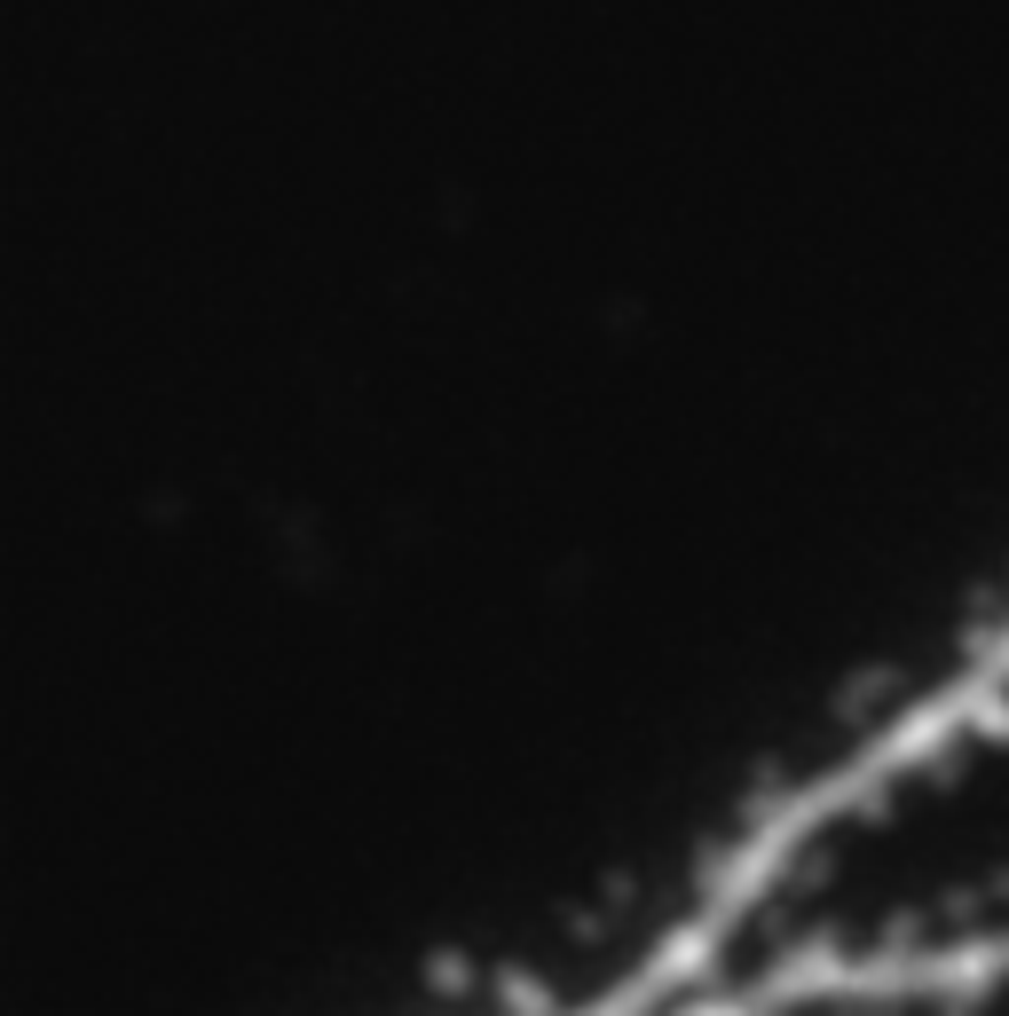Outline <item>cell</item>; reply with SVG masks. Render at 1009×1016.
I'll use <instances>...</instances> for the list:
<instances>
[{"instance_id": "1", "label": "cell", "mask_w": 1009, "mask_h": 1016, "mask_svg": "<svg viewBox=\"0 0 1009 1016\" xmlns=\"http://www.w3.org/2000/svg\"><path fill=\"white\" fill-rule=\"evenodd\" d=\"M679 977L718 1001L1009 977V638L813 781L718 874Z\"/></svg>"}]
</instances>
